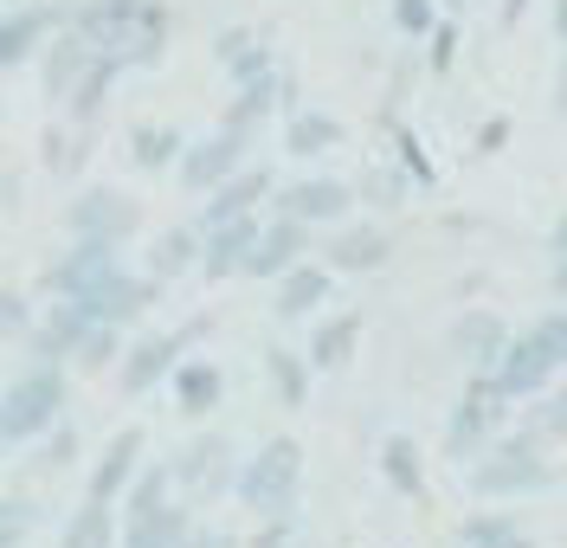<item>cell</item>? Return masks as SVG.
Wrapping results in <instances>:
<instances>
[{
    "mask_svg": "<svg viewBox=\"0 0 567 548\" xmlns=\"http://www.w3.org/2000/svg\"><path fill=\"white\" fill-rule=\"evenodd\" d=\"M65 27L104 65H116V72H148V65H162L168 59V7L162 0H71Z\"/></svg>",
    "mask_w": 567,
    "mask_h": 548,
    "instance_id": "cell-1",
    "label": "cell"
},
{
    "mask_svg": "<svg viewBox=\"0 0 567 548\" xmlns=\"http://www.w3.org/2000/svg\"><path fill=\"white\" fill-rule=\"evenodd\" d=\"M555 445H542L535 433L509 426L503 438H491L471 465H464V484L477 504H523V497H548L561 484V465L548 458Z\"/></svg>",
    "mask_w": 567,
    "mask_h": 548,
    "instance_id": "cell-2",
    "label": "cell"
},
{
    "mask_svg": "<svg viewBox=\"0 0 567 548\" xmlns=\"http://www.w3.org/2000/svg\"><path fill=\"white\" fill-rule=\"evenodd\" d=\"M65 406H71V368L45 362V355H33V362L0 387V420H7V433L20 438V445H39V438L65 420Z\"/></svg>",
    "mask_w": 567,
    "mask_h": 548,
    "instance_id": "cell-3",
    "label": "cell"
},
{
    "mask_svg": "<svg viewBox=\"0 0 567 548\" xmlns=\"http://www.w3.org/2000/svg\"><path fill=\"white\" fill-rule=\"evenodd\" d=\"M297 490H303V445L290 433H271L246 465H239V510L246 516H290L297 510Z\"/></svg>",
    "mask_w": 567,
    "mask_h": 548,
    "instance_id": "cell-4",
    "label": "cell"
},
{
    "mask_svg": "<svg viewBox=\"0 0 567 548\" xmlns=\"http://www.w3.org/2000/svg\"><path fill=\"white\" fill-rule=\"evenodd\" d=\"M516 413H523V406L509 401V394L496 387L491 374H464L458 406L445 413V458L471 465V458H477L491 438H503L509 426H516Z\"/></svg>",
    "mask_w": 567,
    "mask_h": 548,
    "instance_id": "cell-5",
    "label": "cell"
},
{
    "mask_svg": "<svg viewBox=\"0 0 567 548\" xmlns=\"http://www.w3.org/2000/svg\"><path fill=\"white\" fill-rule=\"evenodd\" d=\"M213 329V317H194V323L181 329H148V335H130V349H123V362H116V387L142 401V394H155V387H168V374H175L194 349H200V335Z\"/></svg>",
    "mask_w": 567,
    "mask_h": 548,
    "instance_id": "cell-6",
    "label": "cell"
},
{
    "mask_svg": "<svg viewBox=\"0 0 567 548\" xmlns=\"http://www.w3.org/2000/svg\"><path fill=\"white\" fill-rule=\"evenodd\" d=\"M175 484H181V497L194 504V510H207V504H219V497H233V484H239V445L226 433H194L187 445H181L175 458Z\"/></svg>",
    "mask_w": 567,
    "mask_h": 548,
    "instance_id": "cell-7",
    "label": "cell"
},
{
    "mask_svg": "<svg viewBox=\"0 0 567 548\" xmlns=\"http://www.w3.org/2000/svg\"><path fill=\"white\" fill-rule=\"evenodd\" d=\"M65 232L71 239H110V246H130L142 232V200L130 187L91 182L65 200Z\"/></svg>",
    "mask_w": 567,
    "mask_h": 548,
    "instance_id": "cell-8",
    "label": "cell"
},
{
    "mask_svg": "<svg viewBox=\"0 0 567 548\" xmlns=\"http://www.w3.org/2000/svg\"><path fill=\"white\" fill-rule=\"evenodd\" d=\"M393 232L381 219H342V226H329L317 239V258L336 271V278H374V271H388L393 265Z\"/></svg>",
    "mask_w": 567,
    "mask_h": 548,
    "instance_id": "cell-9",
    "label": "cell"
},
{
    "mask_svg": "<svg viewBox=\"0 0 567 548\" xmlns=\"http://www.w3.org/2000/svg\"><path fill=\"white\" fill-rule=\"evenodd\" d=\"M251 143H258V136H246V130H226V123H213L200 143L181 148L175 182L187 187V194H213L219 182H233V175H239V168L251 162Z\"/></svg>",
    "mask_w": 567,
    "mask_h": 548,
    "instance_id": "cell-10",
    "label": "cell"
},
{
    "mask_svg": "<svg viewBox=\"0 0 567 548\" xmlns=\"http://www.w3.org/2000/svg\"><path fill=\"white\" fill-rule=\"evenodd\" d=\"M354 200L361 194L342 175H297V182H278L271 214H290V219H303V226H317V232H329V226L354 219Z\"/></svg>",
    "mask_w": 567,
    "mask_h": 548,
    "instance_id": "cell-11",
    "label": "cell"
},
{
    "mask_svg": "<svg viewBox=\"0 0 567 548\" xmlns=\"http://www.w3.org/2000/svg\"><path fill=\"white\" fill-rule=\"evenodd\" d=\"M271 194H278L271 162H246L233 182H219L213 194H200L194 226H200V232H213V226H233V219H246V214H265V207H271Z\"/></svg>",
    "mask_w": 567,
    "mask_h": 548,
    "instance_id": "cell-12",
    "label": "cell"
},
{
    "mask_svg": "<svg viewBox=\"0 0 567 548\" xmlns=\"http://www.w3.org/2000/svg\"><path fill=\"white\" fill-rule=\"evenodd\" d=\"M555 374H561V362H555V349H548L535 329H516V335H509V349H503V362L491 368V381L516 406H529L535 394H548V387H555Z\"/></svg>",
    "mask_w": 567,
    "mask_h": 548,
    "instance_id": "cell-13",
    "label": "cell"
},
{
    "mask_svg": "<svg viewBox=\"0 0 567 548\" xmlns=\"http://www.w3.org/2000/svg\"><path fill=\"white\" fill-rule=\"evenodd\" d=\"M509 335H516V329L503 323L496 310L471 303V310H458V317L445 323V355H452L464 374H491V368L503 362V349H509Z\"/></svg>",
    "mask_w": 567,
    "mask_h": 548,
    "instance_id": "cell-14",
    "label": "cell"
},
{
    "mask_svg": "<svg viewBox=\"0 0 567 548\" xmlns=\"http://www.w3.org/2000/svg\"><path fill=\"white\" fill-rule=\"evenodd\" d=\"M162 291H168V285H155L148 271H130V265H116L104 285H91V291L78 297V303H84L91 317L116 323V329H142V317L162 303Z\"/></svg>",
    "mask_w": 567,
    "mask_h": 548,
    "instance_id": "cell-15",
    "label": "cell"
},
{
    "mask_svg": "<svg viewBox=\"0 0 567 548\" xmlns=\"http://www.w3.org/2000/svg\"><path fill=\"white\" fill-rule=\"evenodd\" d=\"M116 265H123V246H110V239H71L65 252L39 271V291L45 297H84L91 285H104Z\"/></svg>",
    "mask_w": 567,
    "mask_h": 548,
    "instance_id": "cell-16",
    "label": "cell"
},
{
    "mask_svg": "<svg viewBox=\"0 0 567 548\" xmlns=\"http://www.w3.org/2000/svg\"><path fill=\"white\" fill-rule=\"evenodd\" d=\"M336 285H342V278H336L317 252L297 258L284 278H271V317H278V323H310V317H322V303L336 297Z\"/></svg>",
    "mask_w": 567,
    "mask_h": 548,
    "instance_id": "cell-17",
    "label": "cell"
},
{
    "mask_svg": "<svg viewBox=\"0 0 567 548\" xmlns=\"http://www.w3.org/2000/svg\"><path fill=\"white\" fill-rule=\"evenodd\" d=\"M142 458H148V433H142V426L110 433L104 452L91 458L84 497H97V504H123V497H130V484H136V472H142Z\"/></svg>",
    "mask_w": 567,
    "mask_h": 548,
    "instance_id": "cell-18",
    "label": "cell"
},
{
    "mask_svg": "<svg viewBox=\"0 0 567 548\" xmlns=\"http://www.w3.org/2000/svg\"><path fill=\"white\" fill-rule=\"evenodd\" d=\"M310 252H317V226L265 207V232H258V246H251V258H246V278L271 285V278H284L297 258H310Z\"/></svg>",
    "mask_w": 567,
    "mask_h": 548,
    "instance_id": "cell-19",
    "label": "cell"
},
{
    "mask_svg": "<svg viewBox=\"0 0 567 548\" xmlns=\"http://www.w3.org/2000/svg\"><path fill=\"white\" fill-rule=\"evenodd\" d=\"M71 0H39V7H20V13H0V72H20L27 59H39V45L65 27Z\"/></svg>",
    "mask_w": 567,
    "mask_h": 548,
    "instance_id": "cell-20",
    "label": "cell"
},
{
    "mask_svg": "<svg viewBox=\"0 0 567 548\" xmlns=\"http://www.w3.org/2000/svg\"><path fill=\"white\" fill-rule=\"evenodd\" d=\"M91 72H97V52L71 33V27H59V33L39 45V84H45V104H52V110L65 104Z\"/></svg>",
    "mask_w": 567,
    "mask_h": 548,
    "instance_id": "cell-21",
    "label": "cell"
},
{
    "mask_svg": "<svg viewBox=\"0 0 567 548\" xmlns=\"http://www.w3.org/2000/svg\"><path fill=\"white\" fill-rule=\"evenodd\" d=\"M91 323H97V317H91L78 297H52V303L39 310V323H33L27 342H33V355L71 368V362H78V349H84V335H91Z\"/></svg>",
    "mask_w": 567,
    "mask_h": 548,
    "instance_id": "cell-22",
    "label": "cell"
},
{
    "mask_svg": "<svg viewBox=\"0 0 567 548\" xmlns=\"http://www.w3.org/2000/svg\"><path fill=\"white\" fill-rule=\"evenodd\" d=\"M258 232H265V214H246V219H233V226L200 232V278H207V285L246 278V258H251V246H258Z\"/></svg>",
    "mask_w": 567,
    "mask_h": 548,
    "instance_id": "cell-23",
    "label": "cell"
},
{
    "mask_svg": "<svg viewBox=\"0 0 567 548\" xmlns=\"http://www.w3.org/2000/svg\"><path fill=\"white\" fill-rule=\"evenodd\" d=\"M290 84H284V72L271 65V72H258V77H246V84H233V97H226V110H219V123L226 130H246V136H258L271 116H278L290 97H284Z\"/></svg>",
    "mask_w": 567,
    "mask_h": 548,
    "instance_id": "cell-24",
    "label": "cell"
},
{
    "mask_svg": "<svg viewBox=\"0 0 567 548\" xmlns=\"http://www.w3.org/2000/svg\"><path fill=\"white\" fill-rule=\"evenodd\" d=\"M168 394H175L181 420H213L226 406V368L207 362V355H187V362L168 374Z\"/></svg>",
    "mask_w": 567,
    "mask_h": 548,
    "instance_id": "cell-25",
    "label": "cell"
},
{
    "mask_svg": "<svg viewBox=\"0 0 567 548\" xmlns=\"http://www.w3.org/2000/svg\"><path fill=\"white\" fill-rule=\"evenodd\" d=\"M349 148V123L329 110H290L284 116V155L290 162H329Z\"/></svg>",
    "mask_w": 567,
    "mask_h": 548,
    "instance_id": "cell-26",
    "label": "cell"
},
{
    "mask_svg": "<svg viewBox=\"0 0 567 548\" xmlns=\"http://www.w3.org/2000/svg\"><path fill=\"white\" fill-rule=\"evenodd\" d=\"M361 329H368V317H361V310H336V317H317L310 342H303L310 368H317V374H342V368L354 362V349H361Z\"/></svg>",
    "mask_w": 567,
    "mask_h": 548,
    "instance_id": "cell-27",
    "label": "cell"
},
{
    "mask_svg": "<svg viewBox=\"0 0 567 548\" xmlns=\"http://www.w3.org/2000/svg\"><path fill=\"white\" fill-rule=\"evenodd\" d=\"M91 143H97V123H71V116H52L45 123V136H39V162H45V175H59V182H78L84 175V162H91Z\"/></svg>",
    "mask_w": 567,
    "mask_h": 548,
    "instance_id": "cell-28",
    "label": "cell"
},
{
    "mask_svg": "<svg viewBox=\"0 0 567 548\" xmlns=\"http://www.w3.org/2000/svg\"><path fill=\"white\" fill-rule=\"evenodd\" d=\"M187 529H194V504L175 497L148 516H123V542L116 548H187Z\"/></svg>",
    "mask_w": 567,
    "mask_h": 548,
    "instance_id": "cell-29",
    "label": "cell"
},
{
    "mask_svg": "<svg viewBox=\"0 0 567 548\" xmlns=\"http://www.w3.org/2000/svg\"><path fill=\"white\" fill-rule=\"evenodd\" d=\"M142 271H148L155 285H175V278H187V271H200V226L187 219V226L155 232V246L142 252Z\"/></svg>",
    "mask_w": 567,
    "mask_h": 548,
    "instance_id": "cell-30",
    "label": "cell"
},
{
    "mask_svg": "<svg viewBox=\"0 0 567 548\" xmlns=\"http://www.w3.org/2000/svg\"><path fill=\"white\" fill-rule=\"evenodd\" d=\"M116 542H123V504H97V497H84L59 529V548H116Z\"/></svg>",
    "mask_w": 567,
    "mask_h": 548,
    "instance_id": "cell-31",
    "label": "cell"
},
{
    "mask_svg": "<svg viewBox=\"0 0 567 548\" xmlns=\"http://www.w3.org/2000/svg\"><path fill=\"white\" fill-rule=\"evenodd\" d=\"M265 381H271V394H278V406H310V381H317V368H310V355H297V349H284V342H265Z\"/></svg>",
    "mask_w": 567,
    "mask_h": 548,
    "instance_id": "cell-32",
    "label": "cell"
},
{
    "mask_svg": "<svg viewBox=\"0 0 567 548\" xmlns=\"http://www.w3.org/2000/svg\"><path fill=\"white\" fill-rule=\"evenodd\" d=\"M213 59H219V72L233 77V84H246V77H258V72L278 65L271 45H265V33H251V27H226V33L213 39Z\"/></svg>",
    "mask_w": 567,
    "mask_h": 548,
    "instance_id": "cell-33",
    "label": "cell"
},
{
    "mask_svg": "<svg viewBox=\"0 0 567 548\" xmlns=\"http://www.w3.org/2000/svg\"><path fill=\"white\" fill-rule=\"evenodd\" d=\"M458 548H535L516 510H471L458 523Z\"/></svg>",
    "mask_w": 567,
    "mask_h": 548,
    "instance_id": "cell-34",
    "label": "cell"
},
{
    "mask_svg": "<svg viewBox=\"0 0 567 548\" xmlns=\"http://www.w3.org/2000/svg\"><path fill=\"white\" fill-rule=\"evenodd\" d=\"M381 477H388L406 504H420V497H425V452L406 433L381 438Z\"/></svg>",
    "mask_w": 567,
    "mask_h": 548,
    "instance_id": "cell-35",
    "label": "cell"
},
{
    "mask_svg": "<svg viewBox=\"0 0 567 548\" xmlns=\"http://www.w3.org/2000/svg\"><path fill=\"white\" fill-rule=\"evenodd\" d=\"M175 497H181L175 465H168V458H142L136 484H130V497H123V516H148V510H162V504H175Z\"/></svg>",
    "mask_w": 567,
    "mask_h": 548,
    "instance_id": "cell-36",
    "label": "cell"
},
{
    "mask_svg": "<svg viewBox=\"0 0 567 548\" xmlns=\"http://www.w3.org/2000/svg\"><path fill=\"white\" fill-rule=\"evenodd\" d=\"M516 426L535 433L542 445H567V381H555L548 394H535L529 413H516Z\"/></svg>",
    "mask_w": 567,
    "mask_h": 548,
    "instance_id": "cell-37",
    "label": "cell"
},
{
    "mask_svg": "<svg viewBox=\"0 0 567 548\" xmlns=\"http://www.w3.org/2000/svg\"><path fill=\"white\" fill-rule=\"evenodd\" d=\"M181 148H187V136H181L175 123H142L136 136H130V155H136L142 175H155V168H175Z\"/></svg>",
    "mask_w": 567,
    "mask_h": 548,
    "instance_id": "cell-38",
    "label": "cell"
},
{
    "mask_svg": "<svg viewBox=\"0 0 567 548\" xmlns=\"http://www.w3.org/2000/svg\"><path fill=\"white\" fill-rule=\"evenodd\" d=\"M130 335H136V329H116V323H104V317H97L71 368H84V374H104V368H116V362H123V349H130Z\"/></svg>",
    "mask_w": 567,
    "mask_h": 548,
    "instance_id": "cell-39",
    "label": "cell"
},
{
    "mask_svg": "<svg viewBox=\"0 0 567 548\" xmlns=\"http://www.w3.org/2000/svg\"><path fill=\"white\" fill-rule=\"evenodd\" d=\"M33 529H39V504L27 490H7V497H0V548H27Z\"/></svg>",
    "mask_w": 567,
    "mask_h": 548,
    "instance_id": "cell-40",
    "label": "cell"
},
{
    "mask_svg": "<svg viewBox=\"0 0 567 548\" xmlns=\"http://www.w3.org/2000/svg\"><path fill=\"white\" fill-rule=\"evenodd\" d=\"M39 323V303L27 291H13V285H0V342H27Z\"/></svg>",
    "mask_w": 567,
    "mask_h": 548,
    "instance_id": "cell-41",
    "label": "cell"
},
{
    "mask_svg": "<svg viewBox=\"0 0 567 548\" xmlns=\"http://www.w3.org/2000/svg\"><path fill=\"white\" fill-rule=\"evenodd\" d=\"M71 458H78V426H71V420H59V426H52V433L33 445V465L52 477V472H65Z\"/></svg>",
    "mask_w": 567,
    "mask_h": 548,
    "instance_id": "cell-42",
    "label": "cell"
},
{
    "mask_svg": "<svg viewBox=\"0 0 567 548\" xmlns=\"http://www.w3.org/2000/svg\"><path fill=\"white\" fill-rule=\"evenodd\" d=\"M393 27H400L406 39H432L439 13H432V0H393Z\"/></svg>",
    "mask_w": 567,
    "mask_h": 548,
    "instance_id": "cell-43",
    "label": "cell"
},
{
    "mask_svg": "<svg viewBox=\"0 0 567 548\" xmlns=\"http://www.w3.org/2000/svg\"><path fill=\"white\" fill-rule=\"evenodd\" d=\"M297 542V510L290 516H258V529L246 536V548H290Z\"/></svg>",
    "mask_w": 567,
    "mask_h": 548,
    "instance_id": "cell-44",
    "label": "cell"
},
{
    "mask_svg": "<svg viewBox=\"0 0 567 548\" xmlns=\"http://www.w3.org/2000/svg\"><path fill=\"white\" fill-rule=\"evenodd\" d=\"M535 335H542V342H548V349H555V362L567 368V303H555V310H542V317H535Z\"/></svg>",
    "mask_w": 567,
    "mask_h": 548,
    "instance_id": "cell-45",
    "label": "cell"
},
{
    "mask_svg": "<svg viewBox=\"0 0 567 548\" xmlns=\"http://www.w3.org/2000/svg\"><path fill=\"white\" fill-rule=\"evenodd\" d=\"M354 194H361V200H374V207H393V200H406V182H400V175H388V168H374V175L354 187Z\"/></svg>",
    "mask_w": 567,
    "mask_h": 548,
    "instance_id": "cell-46",
    "label": "cell"
},
{
    "mask_svg": "<svg viewBox=\"0 0 567 548\" xmlns=\"http://www.w3.org/2000/svg\"><path fill=\"white\" fill-rule=\"evenodd\" d=\"M187 548H246V536H239V529H226V523H200V516H194Z\"/></svg>",
    "mask_w": 567,
    "mask_h": 548,
    "instance_id": "cell-47",
    "label": "cell"
},
{
    "mask_svg": "<svg viewBox=\"0 0 567 548\" xmlns=\"http://www.w3.org/2000/svg\"><path fill=\"white\" fill-rule=\"evenodd\" d=\"M529 7H535V0H503V7H496V27H503V33H516V27L529 20Z\"/></svg>",
    "mask_w": 567,
    "mask_h": 548,
    "instance_id": "cell-48",
    "label": "cell"
},
{
    "mask_svg": "<svg viewBox=\"0 0 567 548\" xmlns=\"http://www.w3.org/2000/svg\"><path fill=\"white\" fill-rule=\"evenodd\" d=\"M548 278H555V297L567 303V252H561V258H548Z\"/></svg>",
    "mask_w": 567,
    "mask_h": 548,
    "instance_id": "cell-49",
    "label": "cell"
},
{
    "mask_svg": "<svg viewBox=\"0 0 567 548\" xmlns=\"http://www.w3.org/2000/svg\"><path fill=\"white\" fill-rule=\"evenodd\" d=\"M561 252H567V219L555 226V232H548V258H561Z\"/></svg>",
    "mask_w": 567,
    "mask_h": 548,
    "instance_id": "cell-50",
    "label": "cell"
},
{
    "mask_svg": "<svg viewBox=\"0 0 567 548\" xmlns=\"http://www.w3.org/2000/svg\"><path fill=\"white\" fill-rule=\"evenodd\" d=\"M13 452H20V438L7 433V420H0V465H7V458H13Z\"/></svg>",
    "mask_w": 567,
    "mask_h": 548,
    "instance_id": "cell-51",
    "label": "cell"
},
{
    "mask_svg": "<svg viewBox=\"0 0 567 548\" xmlns=\"http://www.w3.org/2000/svg\"><path fill=\"white\" fill-rule=\"evenodd\" d=\"M555 39L567 45V0H555Z\"/></svg>",
    "mask_w": 567,
    "mask_h": 548,
    "instance_id": "cell-52",
    "label": "cell"
},
{
    "mask_svg": "<svg viewBox=\"0 0 567 548\" xmlns=\"http://www.w3.org/2000/svg\"><path fill=\"white\" fill-rule=\"evenodd\" d=\"M0 200H7V182H0Z\"/></svg>",
    "mask_w": 567,
    "mask_h": 548,
    "instance_id": "cell-53",
    "label": "cell"
},
{
    "mask_svg": "<svg viewBox=\"0 0 567 548\" xmlns=\"http://www.w3.org/2000/svg\"><path fill=\"white\" fill-rule=\"evenodd\" d=\"M290 548H310V542H290Z\"/></svg>",
    "mask_w": 567,
    "mask_h": 548,
    "instance_id": "cell-54",
    "label": "cell"
},
{
    "mask_svg": "<svg viewBox=\"0 0 567 548\" xmlns=\"http://www.w3.org/2000/svg\"><path fill=\"white\" fill-rule=\"evenodd\" d=\"M561 548H567V542H561Z\"/></svg>",
    "mask_w": 567,
    "mask_h": 548,
    "instance_id": "cell-55",
    "label": "cell"
}]
</instances>
